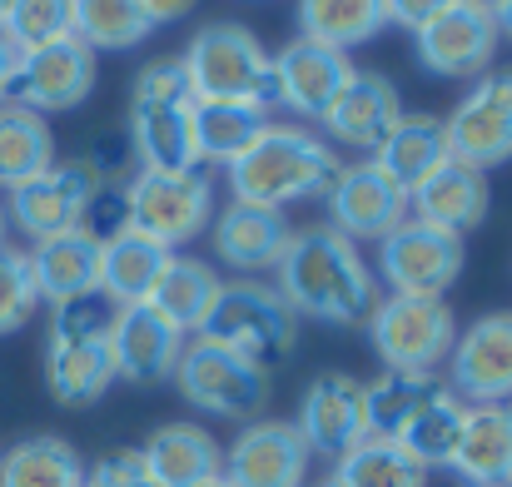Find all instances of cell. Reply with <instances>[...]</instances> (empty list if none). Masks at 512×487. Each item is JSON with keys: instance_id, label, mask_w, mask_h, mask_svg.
I'll return each mask as SVG.
<instances>
[{"instance_id": "ba28073f", "label": "cell", "mask_w": 512, "mask_h": 487, "mask_svg": "<svg viewBox=\"0 0 512 487\" xmlns=\"http://www.w3.org/2000/svg\"><path fill=\"white\" fill-rule=\"evenodd\" d=\"M368 343L383 368L398 373H438L448 363L453 338H458V314L448 299H413V294H388L368 314Z\"/></svg>"}, {"instance_id": "e0dca14e", "label": "cell", "mask_w": 512, "mask_h": 487, "mask_svg": "<svg viewBox=\"0 0 512 487\" xmlns=\"http://www.w3.org/2000/svg\"><path fill=\"white\" fill-rule=\"evenodd\" d=\"M324 199H329V219L343 239H388L408 219V194L373 160L343 164Z\"/></svg>"}, {"instance_id": "6da1fadb", "label": "cell", "mask_w": 512, "mask_h": 487, "mask_svg": "<svg viewBox=\"0 0 512 487\" xmlns=\"http://www.w3.org/2000/svg\"><path fill=\"white\" fill-rule=\"evenodd\" d=\"M279 294L299 319L329 328H358L378 309V274L363 264L358 244L343 239L334 224L294 229L284 259H279Z\"/></svg>"}, {"instance_id": "e575fe53", "label": "cell", "mask_w": 512, "mask_h": 487, "mask_svg": "<svg viewBox=\"0 0 512 487\" xmlns=\"http://www.w3.org/2000/svg\"><path fill=\"white\" fill-rule=\"evenodd\" d=\"M388 25V5L383 0H299V30L304 40L334 45V50H353L363 40H373Z\"/></svg>"}, {"instance_id": "b9f144b4", "label": "cell", "mask_w": 512, "mask_h": 487, "mask_svg": "<svg viewBox=\"0 0 512 487\" xmlns=\"http://www.w3.org/2000/svg\"><path fill=\"white\" fill-rule=\"evenodd\" d=\"M388 5V25H403V30H423L433 15H443L453 0H383Z\"/></svg>"}, {"instance_id": "5bb4252c", "label": "cell", "mask_w": 512, "mask_h": 487, "mask_svg": "<svg viewBox=\"0 0 512 487\" xmlns=\"http://www.w3.org/2000/svg\"><path fill=\"white\" fill-rule=\"evenodd\" d=\"M309 448L294 423L284 418H254L239 428V438L224 448V483L229 487H304L309 478Z\"/></svg>"}, {"instance_id": "f5cc1de1", "label": "cell", "mask_w": 512, "mask_h": 487, "mask_svg": "<svg viewBox=\"0 0 512 487\" xmlns=\"http://www.w3.org/2000/svg\"><path fill=\"white\" fill-rule=\"evenodd\" d=\"M508 487H512V483H508Z\"/></svg>"}, {"instance_id": "816d5d0a", "label": "cell", "mask_w": 512, "mask_h": 487, "mask_svg": "<svg viewBox=\"0 0 512 487\" xmlns=\"http://www.w3.org/2000/svg\"><path fill=\"white\" fill-rule=\"evenodd\" d=\"M319 487H334V483H329V478H324V483H319Z\"/></svg>"}, {"instance_id": "f1b7e54d", "label": "cell", "mask_w": 512, "mask_h": 487, "mask_svg": "<svg viewBox=\"0 0 512 487\" xmlns=\"http://www.w3.org/2000/svg\"><path fill=\"white\" fill-rule=\"evenodd\" d=\"M219 284H224V279H219L204 259H184V254H174L170 269L160 274V284H155V294H150V309L189 338V333L204 328L209 309H214V299H219Z\"/></svg>"}, {"instance_id": "484cf974", "label": "cell", "mask_w": 512, "mask_h": 487, "mask_svg": "<svg viewBox=\"0 0 512 487\" xmlns=\"http://www.w3.org/2000/svg\"><path fill=\"white\" fill-rule=\"evenodd\" d=\"M150 478L160 487H204L224 473V448L199 423H165L140 448Z\"/></svg>"}, {"instance_id": "ac0fdd59", "label": "cell", "mask_w": 512, "mask_h": 487, "mask_svg": "<svg viewBox=\"0 0 512 487\" xmlns=\"http://www.w3.org/2000/svg\"><path fill=\"white\" fill-rule=\"evenodd\" d=\"M403 115H408V110H403L398 85H393L388 75L358 70L339 95H334V105L319 115V125L329 130V140H334V145L368 150V155H373V150L398 130V120H403Z\"/></svg>"}, {"instance_id": "60d3db41", "label": "cell", "mask_w": 512, "mask_h": 487, "mask_svg": "<svg viewBox=\"0 0 512 487\" xmlns=\"http://www.w3.org/2000/svg\"><path fill=\"white\" fill-rule=\"evenodd\" d=\"M85 478L110 483V487H160L155 478H150V468H145L140 448H115V453H105L95 468H85Z\"/></svg>"}, {"instance_id": "44dd1931", "label": "cell", "mask_w": 512, "mask_h": 487, "mask_svg": "<svg viewBox=\"0 0 512 487\" xmlns=\"http://www.w3.org/2000/svg\"><path fill=\"white\" fill-rule=\"evenodd\" d=\"M289 239H294V224H289L284 209H259V204H239V199H229V209L214 214V224H209L214 254L229 269H239L244 279L279 269Z\"/></svg>"}, {"instance_id": "52a82bcc", "label": "cell", "mask_w": 512, "mask_h": 487, "mask_svg": "<svg viewBox=\"0 0 512 487\" xmlns=\"http://www.w3.org/2000/svg\"><path fill=\"white\" fill-rule=\"evenodd\" d=\"M214 174L204 169H184V174H150V169H135L125 179V204H130V229L179 249L189 239H199L209 224H214Z\"/></svg>"}, {"instance_id": "30bf717a", "label": "cell", "mask_w": 512, "mask_h": 487, "mask_svg": "<svg viewBox=\"0 0 512 487\" xmlns=\"http://www.w3.org/2000/svg\"><path fill=\"white\" fill-rule=\"evenodd\" d=\"M448 135V155L473 169H493L512 160V65L488 70L473 80V90L453 105V115L443 120Z\"/></svg>"}, {"instance_id": "d6986e66", "label": "cell", "mask_w": 512, "mask_h": 487, "mask_svg": "<svg viewBox=\"0 0 512 487\" xmlns=\"http://www.w3.org/2000/svg\"><path fill=\"white\" fill-rule=\"evenodd\" d=\"M358 75V65L334 50V45H319V40H289L279 55H274V90H279V105L299 110L304 120H319L334 95Z\"/></svg>"}, {"instance_id": "3957f363", "label": "cell", "mask_w": 512, "mask_h": 487, "mask_svg": "<svg viewBox=\"0 0 512 487\" xmlns=\"http://www.w3.org/2000/svg\"><path fill=\"white\" fill-rule=\"evenodd\" d=\"M115 304L100 294L60 304L45 333V388L60 408H90L115 383V353H110Z\"/></svg>"}, {"instance_id": "8d00e7d4", "label": "cell", "mask_w": 512, "mask_h": 487, "mask_svg": "<svg viewBox=\"0 0 512 487\" xmlns=\"http://www.w3.org/2000/svg\"><path fill=\"white\" fill-rule=\"evenodd\" d=\"M334 487H428V468H418L398 443L363 438L353 453H343L329 473Z\"/></svg>"}, {"instance_id": "2e32d148", "label": "cell", "mask_w": 512, "mask_h": 487, "mask_svg": "<svg viewBox=\"0 0 512 487\" xmlns=\"http://www.w3.org/2000/svg\"><path fill=\"white\" fill-rule=\"evenodd\" d=\"M95 50L80 45L75 35L55 40V45H40V50H25L20 60V75H15V90L10 100L35 110V115H55V110H75L90 100L95 90Z\"/></svg>"}, {"instance_id": "d590c367", "label": "cell", "mask_w": 512, "mask_h": 487, "mask_svg": "<svg viewBox=\"0 0 512 487\" xmlns=\"http://www.w3.org/2000/svg\"><path fill=\"white\" fill-rule=\"evenodd\" d=\"M70 30L80 45H90L95 55H115V50H135L145 45V35L155 30L150 15L140 10V0H70Z\"/></svg>"}, {"instance_id": "8992f818", "label": "cell", "mask_w": 512, "mask_h": 487, "mask_svg": "<svg viewBox=\"0 0 512 487\" xmlns=\"http://www.w3.org/2000/svg\"><path fill=\"white\" fill-rule=\"evenodd\" d=\"M174 388L189 408L209 413V418H229V423H254L269 408V373L209 338H189L174 368Z\"/></svg>"}, {"instance_id": "7dc6e473", "label": "cell", "mask_w": 512, "mask_h": 487, "mask_svg": "<svg viewBox=\"0 0 512 487\" xmlns=\"http://www.w3.org/2000/svg\"><path fill=\"white\" fill-rule=\"evenodd\" d=\"M5 229H10V219H5V204H0V244H5Z\"/></svg>"}, {"instance_id": "836d02e7", "label": "cell", "mask_w": 512, "mask_h": 487, "mask_svg": "<svg viewBox=\"0 0 512 487\" xmlns=\"http://www.w3.org/2000/svg\"><path fill=\"white\" fill-rule=\"evenodd\" d=\"M463 418H468V403L443 383L418 413L413 423L398 433V448L418 463V468H448L453 448H458V433H463Z\"/></svg>"}, {"instance_id": "7bdbcfd3", "label": "cell", "mask_w": 512, "mask_h": 487, "mask_svg": "<svg viewBox=\"0 0 512 487\" xmlns=\"http://www.w3.org/2000/svg\"><path fill=\"white\" fill-rule=\"evenodd\" d=\"M20 60H25V50L5 35V25H0V105L10 100V90H15V75H20Z\"/></svg>"}, {"instance_id": "f6af8a7d", "label": "cell", "mask_w": 512, "mask_h": 487, "mask_svg": "<svg viewBox=\"0 0 512 487\" xmlns=\"http://www.w3.org/2000/svg\"><path fill=\"white\" fill-rule=\"evenodd\" d=\"M493 20H498V35H503V40H512V0H503V5H498V15H493Z\"/></svg>"}, {"instance_id": "d6a6232c", "label": "cell", "mask_w": 512, "mask_h": 487, "mask_svg": "<svg viewBox=\"0 0 512 487\" xmlns=\"http://www.w3.org/2000/svg\"><path fill=\"white\" fill-rule=\"evenodd\" d=\"M55 164V135L50 120L5 100L0 105V189H15Z\"/></svg>"}, {"instance_id": "cb8c5ba5", "label": "cell", "mask_w": 512, "mask_h": 487, "mask_svg": "<svg viewBox=\"0 0 512 487\" xmlns=\"http://www.w3.org/2000/svg\"><path fill=\"white\" fill-rule=\"evenodd\" d=\"M130 155L135 169L150 174H184L199 169V145H194V100L184 105H130Z\"/></svg>"}, {"instance_id": "7402d4cb", "label": "cell", "mask_w": 512, "mask_h": 487, "mask_svg": "<svg viewBox=\"0 0 512 487\" xmlns=\"http://www.w3.org/2000/svg\"><path fill=\"white\" fill-rule=\"evenodd\" d=\"M25 254H30V274H35L40 304L60 309V304H75V299L100 294V239L90 229L50 234V239H40Z\"/></svg>"}, {"instance_id": "277c9868", "label": "cell", "mask_w": 512, "mask_h": 487, "mask_svg": "<svg viewBox=\"0 0 512 487\" xmlns=\"http://www.w3.org/2000/svg\"><path fill=\"white\" fill-rule=\"evenodd\" d=\"M179 60H184L194 100H239V105H259V110L279 105L274 55L239 20H214V25L194 30Z\"/></svg>"}, {"instance_id": "f35d334b", "label": "cell", "mask_w": 512, "mask_h": 487, "mask_svg": "<svg viewBox=\"0 0 512 487\" xmlns=\"http://www.w3.org/2000/svg\"><path fill=\"white\" fill-rule=\"evenodd\" d=\"M5 35L20 50H40V45L75 35L70 30V0H15L10 15H5Z\"/></svg>"}, {"instance_id": "7a4b0ae2", "label": "cell", "mask_w": 512, "mask_h": 487, "mask_svg": "<svg viewBox=\"0 0 512 487\" xmlns=\"http://www.w3.org/2000/svg\"><path fill=\"white\" fill-rule=\"evenodd\" d=\"M339 150L304 125H264V135L224 169L229 194L259 209H289L299 199H324L339 179Z\"/></svg>"}, {"instance_id": "ab89813d", "label": "cell", "mask_w": 512, "mask_h": 487, "mask_svg": "<svg viewBox=\"0 0 512 487\" xmlns=\"http://www.w3.org/2000/svg\"><path fill=\"white\" fill-rule=\"evenodd\" d=\"M184 100H194V90H189V75H184L179 55L150 60L130 85V105H184Z\"/></svg>"}, {"instance_id": "4316f807", "label": "cell", "mask_w": 512, "mask_h": 487, "mask_svg": "<svg viewBox=\"0 0 512 487\" xmlns=\"http://www.w3.org/2000/svg\"><path fill=\"white\" fill-rule=\"evenodd\" d=\"M170 249L125 229L115 239L100 244V299L115 304V309H130V304H150L160 274L170 269Z\"/></svg>"}, {"instance_id": "1f68e13d", "label": "cell", "mask_w": 512, "mask_h": 487, "mask_svg": "<svg viewBox=\"0 0 512 487\" xmlns=\"http://www.w3.org/2000/svg\"><path fill=\"white\" fill-rule=\"evenodd\" d=\"M0 487H85V463L65 438L35 433L0 453Z\"/></svg>"}, {"instance_id": "5b68a950", "label": "cell", "mask_w": 512, "mask_h": 487, "mask_svg": "<svg viewBox=\"0 0 512 487\" xmlns=\"http://www.w3.org/2000/svg\"><path fill=\"white\" fill-rule=\"evenodd\" d=\"M194 338H209L249 363H259L264 373L279 368L294 343H299V314L284 304V294L264 279H234V284H219V299L209 309L204 328Z\"/></svg>"}, {"instance_id": "ffe728a7", "label": "cell", "mask_w": 512, "mask_h": 487, "mask_svg": "<svg viewBox=\"0 0 512 487\" xmlns=\"http://www.w3.org/2000/svg\"><path fill=\"white\" fill-rule=\"evenodd\" d=\"M110 353H115V378L150 388V383L174 378L179 353H184V333L165 324L150 304H130V309H115Z\"/></svg>"}, {"instance_id": "603a6c76", "label": "cell", "mask_w": 512, "mask_h": 487, "mask_svg": "<svg viewBox=\"0 0 512 487\" xmlns=\"http://www.w3.org/2000/svg\"><path fill=\"white\" fill-rule=\"evenodd\" d=\"M488 204H493V189H488V174L473 169V164L448 160L438 174H428L413 194H408V214L433 224V229H448V234H468L488 219Z\"/></svg>"}, {"instance_id": "d4e9b609", "label": "cell", "mask_w": 512, "mask_h": 487, "mask_svg": "<svg viewBox=\"0 0 512 487\" xmlns=\"http://www.w3.org/2000/svg\"><path fill=\"white\" fill-rule=\"evenodd\" d=\"M448 468L468 487L512 483V403H473Z\"/></svg>"}, {"instance_id": "f546056e", "label": "cell", "mask_w": 512, "mask_h": 487, "mask_svg": "<svg viewBox=\"0 0 512 487\" xmlns=\"http://www.w3.org/2000/svg\"><path fill=\"white\" fill-rule=\"evenodd\" d=\"M269 125V110L239 105V100H194V145L199 164H229L239 160Z\"/></svg>"}, {"instance_id": "8fae6325", "label": "cell", "mask_w": 512, "mask_h": 487, "mask_svg": "<svg viewBox=\"0 0 512 487\" xmlns=\"http://www.w3.org/2000/svg\"><path fill=\"white\" fill-rule=\"evenodd\" d=\"M100 179L85 160H55L45 174L5 189V219L30 239H50V234H65V229H80L85 224V204L95 199Z\"/></svg>"}, {"instance_id": "7c38bea8", "label": "cell", "mask_w": 512, "mask_h": 487, "mask_svg": "<svg viewBox=\"0 0 512 487\" xmlns=\"http://www.w3.org/2000/svg\"><path fill=\"white\" fill-rule=\"evenodd\" d=\"M498 45H503L498 20L488 10H478L473 0H453L423 30H413V50H418L423 70H433L443 80H478V75H488Z\"/></svg>"}, {"instance_id": "ee69618b", "label": "cell", "mask_w": 512, "mask_h": 487, "mask_svg": "<svg viewBox=\"0 0 512 487\" xmlns=\"http://www.w3.org/2000/svg\"><path fill=\"white\" fill-rule=\"evenodd\" d=\"M194 5H199V0H140V10L150 15V25H174V20H184Z\"/></svg>"}, {"instance_id": "9c48e42d", "label": "cell", "mask_w": 512, "mask_h": 487, "mask_svg": "<svg viewBox=\"0 0 512 487\" xmlns=\"http://www.w3.org/2000/svg\"><path fill=\"white\" fill-rule=\"evenodd\" d=\"M463 264H468V249H463L458 234L433 229V224H423V219L408 214L388 239H378V269L373 274H383V284L393 294L443 299L458 284Z\"/></svg>"}, {"instance_id": "f907efd6", "label": "cell", "mask_w": 512, "mask_h": 487, "mask_svg": "<svg viewBox=\"0 0 512 487\" xmlns=\"http://www.w3.org/2000/svg\"><path fill=\"white\" fill-rule=\"evenodd\" d=\"M85 487H110V483H95V478H85Z\"/></svg>"}, {"instance_id": "9a60e30c", "label": "cell", "mask_w": 512, "mask_h": 487, "mask_svg": "<svg viewBox=\"0 0 512 487\" xmlns=\"http://www.w3.org/2000/svg\"><path fill=\"white\" fill-rule=\"evenodd\" d=\"M448 388L473 403H512V314H483L453 338Z\"/></svg>"}, {"instance_id": "681fc988", "label": "cell", "mask_w": 512, "mask_h": 487, "mask_svg": "<svg viewBox=\"0 0 512 487\" xmlns=\"http://www.w3.org/2000/svg\"><path fill=\"white\" fill-rule=\"evenodd\" d=\"M204 487H229V483H224V478H214V483H204Z\"/></svg>"}, {"instance_id": "4dcf8cb0", "label": "cell", "mask_w": 512, "mask_h": 487, "mask_svg": "<svg viewBox=\"0 0 512 487\" xmlns=\"http://www.w3.org/2000/svg\"><path fill=\"white\" fill-rule=\"evenodd\" d=\"M438 373H398L383 368L378 378L363 383V418H368V438H388L398 443V433L413 423V413L438 393Z\"/></svg>"}, {"instance_id": "bcb514c9", "label": "cell", "mask_w": 512, "mask_h": 487, "mask_svg": "<svg viewBox=\"0 0 512 487\" xmlns=\"http://www.w3.org/2000/svg\"><path fill=\"white\" fill-rule=\"evenodd\" d=\"M473 5H478V10H488V15H498V5H503V0H473Z\"/></svg>"}, {"instance_id": "c3c4849f", "label": "cell", "mask_w": 512, "mask_h": 487, "mask_svg": "<svg viewBox=\"0 0 512 487\" xmlns=\"http://www.w3.org/2000/svg\"><path fill=\"white\" fill-rule=\"evenodd\" d=\"M10 5H15V0H0V25H5V15H10Z\"/></svg>"}, {"instance_id": "74e56055", "label": "cell", "mask_w": 512, "mask_h": 487, "mask_svg": "<svg viewBox=\"0 0 512 487\" xmlns=\"http://www.w3.org/2000/svg\"><path fill=\"white\" fill-rule=\"evenodd\" d=\"M35 309H40V294H35L30 254L15 244H0V338L20 333Z\"/></svg>"}, {"instance_id": "4fadbf2b", "label": "cell", "mask_w": 512, "mask_h": 487, "mask_svg": "<svg viewBox=\"0 0 512 487\" xmlns=\"http://www.w3.org/2000/svg\"><path fill=\"white\" fill-rule=\"evenodd\" d=\"M309 458H329L339 463L343 453H353L368 438V418H363V378L329 368L319 373L304 398H299V418H294Z\"/></svg>"}, {"instance_id": "83f0119b", "label": "cell", "mask_w": 512, "mask_h": 487, "mask_svg": "<svg viewBox=\"0 0 512 487\" xmlns=\"http://www.w3.org/2000/svg\"><path fill=\"white\" fill-rule=\"evenodd\" d=\"M448 160H453V155H448V135H443V120H433V115H403L398 130L373 150V164H378L403 194H413L428 174H438Z\"/></svg>"}]
</instances>
